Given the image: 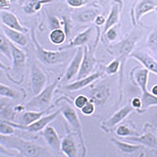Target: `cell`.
I'll list each match as a JSON object with an SVG mask.
<instances>
[{"instance_id":"1","label":"cell","mask_w":157,"mask_h":157,"mask_svg":"<svg viewBox=\"0 0 157 157\" xmlns=\"http://www.w3.org/2000/svg\"><path fill=\"white\" fill-rule=\"evenodd\" d=\"M0 142L7 148L17 149L22 157H51L45 148L19 137L0 135Z\"/></svg>"},{"instance_id":"2","label":"cell","mask_w":157,"mask_h":157,"mask_svg":"<svg viewBox=\"0 0 157 157\" xmlns=\"http://www.w3.org/2000/svg\"><path fill=\"white\" fill-rule=\"evenodd\" d=\"M32 37L34 46H36V52L37 58L42 63L46 64V65H54V64H59L64 61H66L68 57L71 55V52L68 50H62V51H50L44 49L40 44L36 40V34L33 31Z\"/></svg>"},{"instance_id":"3","label":"cell","mask_w":157,"mask_h":157,"mask_svg":"<svg viewBox=\"0 0 157 157\" xmlns=\"http://www.w3.org/2000/svg\"><path fill=\"white\" fill-rule=\"evenodd\" d=\"M57 85H58V81L54 82L50 86L44 87V90L39 94L34 95L33 99L29 102H28L27 108H29V109L33 108V109H38V110H45L50 105L53 97V93L55 88L57 87Z\"/></svg>"},{"instance_id":"4","label":"cell","mask_w":157,"mask_h":157,"mask_svg":"<svg viewBox=\"0 0 157 157\" xmlns=\"http://www.w3.org/2000/svg\"><path fill=\"white\" fill-rule=\"evenodd\" d=\"M61 111L58 110L51 113V114H48L41 117L40 119H38L37 121H36L33 124L29 125V126H23L21 124H16V123H13V122H10L8 121L10 124H11L14 128H17V129H21V130H25V131H28V132H38L40 131H43L45 128L50 124V123L55 120L57 116L60 114Z\"/></svg>"},{"instance_id":"5","label":"cell","mask_w":157,"mask_h":157,"mask_svg":"<svg viewBox=\"0 0 157 157\" xmlns=\"http://www.w3.org/2000/svg\"><path fill=\"white\" fill-rule=\"evenodd\" d=\"M46 76L38 66L33 64L31 68V85L32 91L33 95L39 94L45 87L46 85Z\"/></svg>"},{"instance_id":"6","label":"cell","mask_w":157,"mask_h":157,"mask_svg":"<svg viewBox=\"0 0 157 157\" xmlns=\"http://www.w3.org/2000/svg\"><path fill=\"white\" fill-rule=\"evenodd\" d=\"M96 62L97 60L94 57V55H93V52L90 51L88 46L83 45V57H82L80 72H78L77 76L78 80H81V78H83L91 75V72L93 70V68H94Z\"/></svg>"},{"instance_id":"7","label":"cell","mask_w":157,"mask_h":157,"mask_svg":"<svg viewBox=\"0 0 157 157\" xmlns=\"http://www.w3.org/2000/svg\"><path fill=\"white\" fill-rule=\"evenodd\" d=\"M140 36V33H132L131 36H128L124 41L121 42L119 45H118L116 51L118 54V59L120 60L122 65H124V62L126 60V58L128 57V55H130L132 50L134 49V46L136 42V40L139 39V37Z\"/></svg>"},{"instance_id":"8","label":"cell","mask_w":157,"mask_h":157,"mask_svg":"<svg viewBox=\"0 0 157 157\" xmlns=\"http://www.w3.org/2000/svg\"><path fill=\"white\" fill-rule=\"evenodd\" d=\"M82 57H83V47H78V51L74 55L65 72V75L63 77V82H70L76 76H78L81 69Z\"/></svg>"},{"instance_id":"9","label":"cell","mask_w":157,"mask_h":157,"mask_svg":"<svg viewBox=\"0 0 157 157\" xmlns=\"http://www.w3.org/2000/svg\"><path fill=\"white\" fill-rule=\"evenodd\" d=\"M0 19H1L4 26L9 29H15V31L21 32L24 33L29 31L27 28H25L23 25L20 23L19 19L16 17V15L9 11L3 10V11L0 12Z\"/></svg>"},{"instance_id":"10","label":"cell","mask_w":157,"mask_h":157,"mask_svg":"<svg viewBox=\"0 0 157 157\" xmlns=\"http://www.w3.org/2000/svg\"><path fill=\"white\" fill-rule=\"evenodd\" d=\"M11 49H12V61H13V68L12 70L15 74L21 73L27 61V55L21 48L16 46V44L13 42L11 43Z\"/></svg>"},{"instance_id":"11","label":"cell","mask_w":157,"mask_h":157,"mask_svg":"<svg viewBox=\"0 0 157 157\" xmlns=\"http://www.w3.org/2000/svg\"><path fill=\"white\" fill-rule=\"evenodd\" d=\"M60 111L62 113L63 117L65 118L66 121L72 126L73 129L76 132H78L80 135H82V124H81L80 119H78V116L77 114L76 110L70 105H66V106H64Z\"/></svg>"},{"instance_id":"12","label":"cell","mask_w":157,"mask_h":157,"mask_svg":"<svg viewBox=\"0 0 157 157\" xmlns=\"http://www.w3.org/2000/svg\"><path fill=\"white\" fill-rule=\"evenodd\" d=\"M110 86L106 83H102L91 90V102L95 104H103L110 96Z\"/></svg>"},{"instance_id":"13","label":"cell","mask_w":157,"mask_h":157,"mask_svg":"<svg viewBox=\"0 0 157 157\" xmlns=\"http://www.w3.org/2000/svg\"><path fill=\"white\" fill-rule=\"evenodd\" d=\"M42 136L45 139L46 142L49 144V146L52 147L53 149L57 151L60 150L61 147V140L58 136V132L56 130L51 126H47L45 129L42 131Z\"/></svg>"},{"instance_id":"14","label":"cell","mask_w":157,"mask_h":157,"mask_svg":"<svg viewBox=\"0 0 157 157\" xmlns=\"http://www.w3.org/2000/svg\"><path fill=\"white\" fill-rule=\"evenodd\" d=\"M100 77H101L100 73H93V74H91V75L87 76L86 78H81V80H77L76 82L69 83V85H67L65 86V90H70V91H75V90H82V88L90 86V83H92L93 82L96 81L97 78H99Z\"/></svg>"},{"instance_id":"15","label":"cell","mask_w":157,"mask_h":157,"mask_svg":"<svg viewBox=\"0 0 157 157\" xmlns=\"http://www.w3.org/2000/svg\"><path fill=\"white\" fill-rule=\"evenodd\" d=\"M3 32L4 34L8 37V39L14 44H17L19 46H26L28 44V37L24 33L15 31V29H9L7 27L3 26Z\"/></svg>"},{"instance_id":"16","label":"cell","mask_w":157,"mask_h":157,"mask_svg":"<svg viewBox=\"0 0 157 157\" xmlns=\"http://www.w3.org/2000/svg\"><path fill=\"white\" fill-rule=\"evenodd\" d=\"M131 56L137 59L149 72H152L157 75V62L152 57H150L148 54L140 51H136L132 52Z\"/></svg>"},{"instance_id":"17","label":"cell","mask_w":157,"mask_h":157,"mask_svg":"<svg viewBox=\"0 0 157 157\" xmlns=\"http://www.w3.org/2000/svg\"><path fill=\"white\" fill-rule=\"evenodd\" d=\"M132 111V107L131 105L124 106L123 108H121L120 110L115 112L109 119L106 120L104 122V125L108 128H111V127H114V126L118 125L121 121L124 120L127 116H129Z\"/></svg>"},{"instance_id":"18","label":"cell","mask_w":157,"mask_h":157,"mask_svg":"<svg viewBox=\"0 0 157 157\" xmlns=\"http://www.w3.org/2000/svg\"><path fill=\"white\" fill-rule=\"evenodd\" d=\"M60 150L67 157H77V144L72 135L66 136L61 140Z\"/></svg>"},{"instance_id":"19","label":"cell","mask_w":157,"mask_h":157,"mask_svg":"<svg viewBox=\"0 0 157 157\" xmlns=\"http://www.w3.org/2000/svg\"><path fill=\"white\" fill-rule=\"evenodd\" d=\"M157 7V0H140L136 4L135 9L136 20H139L144 16V14L148 13L151 10H153Z\"/></svg>"},{"instance_id":"20","label":"cell","mask_w":157,"mask_h":157,"mask_svg":"<svg viewBox=\"0 0 157 157\" xmlns=\"http://www.w3.org/2000/svg\"><path fill=\"white\" fill-rule=\"evenodd\" d=\"M148 74L149 71L145 68L142 69H137L136 71H135L134 78L136 80V82L137 83V86L140 87V90L142 92H144L147 90V82H148Z\"/></svg>"},{"instance_id":"21","label":"cell","mask_w":157,"mask_h":157,"mask_svg":"<svg viewBox=\"0 0 157 157\" xmlns=\"http://www.w3.org/2000/svg\"><path fill=\"white\" fill-rule=\"evenodd\" d=\"M92 34V29L88 28L86 29L85 32H82L81 33H78V36L73 39V41L70 43V45L66 46L67 48L69 47H76V46H83L90 40Z\"/></svg>"},{"instance_id":"22","label":"cell","mask_w":157,"mask_h":157,"mask_svg":"<svg viewBox=\"0 0 157 157\" xmlns=\"http://www.w3.org/2000/svg\"><path fill=\"white\" fill-rule=\"evenodd\" d=\"M46 110L41 111H27L25 112L21 117V125L23 126H29L40 119L41 117L44 116Z\"/></svg>"},{"instance_id":"23","label":"cell","mask_w":157,"mask_h":157,"mask_svg":"<svg viewBox=\"0 0 157 157\" xmlns=\"http://www.w3.org/2000/svg\"><path fill=\"white\" fill-rule=\"evenodd\" d=\"M119 15H120V7L118 4H114L111 8V11L109 13V16L106 19V22L104 25V32L106 33L108 29L113 28L114 25H116L119 21Z\"/></svg>"},{"instance_id":"24","label":"cell","mask_w":157,"mask_h":157,"mask_svg":"<svg viewBox=\"0 0 157 157\" xmlns=\"http://www.w3.org/2000/svg\"><path fill=\"white\" fill-rule=\"evenodd\" d=\"M98 15H99V11L97 9H86L82 10V11H80L77 14V20L81 23H88L94 21Z\"/></svg>"},{"instance_id":"25","label":"cell","mask_w":157,"mask_h":157,"mask_svg":"<svg viewBox=\"0 0 157 157\" xmlns=\"http://www.w3.org/2000/svg\"><path fill=\"white\" fill-rule=\"evenodd\" d=\"M52 0H31L24 7V12L28 15L36 14L41 9L43 4L51 3Z\"/></svg>"},{"instance_id":"26","label":"cell","mask_w":157,"mask_h":157,"mask_svg":"<svg viewBox=\"0 0 157 157\" xmlns=\"http://www.w3.org/2000/svg\"><path fill=\"white\" fill-rule=\"evenodd\" d=\"M129 140L140 142V144H142L150 146V147H156V145H157L156 137L152 135L151 132H146V134H144V136H131V137H129Z\"/></svg>"},{"instance_id":"27","label":"cell","mask_w":157,"mask_h":157,"mask_svg":"<svg viewBox=\"0 0 157 157\" xmlns=\"http://www.w3.org/2000/svg\"><path fill=\"white\" fill-rule=\"evenodd\" d=\"M11 41L5 34L0 33V52L8 59L12 60V49H11Z\"/></svg>"},{"instance_id":"28","label":"cell","mask_w":157,"mask_h":157,"mask_svg":"<svg viewBox=\"0 0 157 157\" xmlns=\"http://www.w3.org/2000/svg\"><path fill=\"white\" fill-rule=\"evenodd\" d=\"M66 36L67 34L65 31H63L62 29H53L51 33H49V39L50 41L55 44V45H60V44L64 43V41L66 40Z\"/></svg>"},{"instance_id":"29","label":"cell","mask_w":157,"mask_h":157,"mask_svg":"<svg viewBox=\"0 0 157 157\" xmlns=\"http://www.w3.org/2000/svg\"><path fill=\"white\" fill-rule=\"evenodd\" d=\"M141 102H142V106H141L142 109H147L150 106L157 105V96L153 95L148 90H146L144 92H142Z\"/></svg>"},{"instance_id":"30","label":"cell","mask_w":157,"mask_h":157,"mask_svg":"<svg viewBox=\"0 0 157 157\" xmlns=\"http://www.w3.org/2000/svg\"><path fill=\"white\" fill-rule=\"evenodd\" d=\"M113 141H114V144L119 147V149L123 152H125V153H132V152H135L137 149L141 148L140 145H134V144H128V142L120 141V140H115V139H113Z\"/></svg>"},{"instance_id":"31","label":"cell","mask_w":157,"mask_h":157,"mask_svg":"<svg viewBox=\"0 0 157 157\" xmlns=\"http://www.w3.org/2000/svg\"><path fill=\"white\" fill-rule=\"evenodd\" d=\"M0 96L7 98H17L19 97V92L9 86L3 85L0 82Z\"/></svg>"},{"instance_id":"32","label":"cell","mask_w":157,"mask_h":157,"mask_svg":"<svg viewBox=\"0 0 157 157\" xmlns=\"http://www.w3.org/2000/svg\"><path fill=\"white\" fill-rule=\"evenodd\" d=\"M15 128L8 121H0V135L12 136L15 134Z\"/></svg>"},{"instance_id":"33","label":"cell","mask_w":157,"mask_h":157,"mask_svg":"<svg viewBox=\"0 0 157 157\" xmlns=\"http://www.w3.org/2000/svg\"><path fill=\"white\" fill-rule=\"evenodd\" d=\"M120 65H121V62L119 59H115L114 61H112L109 65L106 67V73L108 75H114L118 72L120 68Z\"/></svg>"},{"instance_id":"34","label":"cell","mask_w":157,"mask_h":157,"mask_svg":"<svg viewBox=\"0 0 157 157\" xmlns=\"http://www.w3.org/2000/svg\"><path fill=\"white\" fill-rule=\"evenodd\" d=\"M147 46H148L152 51H157V31L152 33L147 40Z\"/></svg>"},{"instance_id":"35","label":"cell","mask_w":157,"mask_h":157,"mask_svg":"<svg viewBox=\"0 0 157 157\" xmlns=\"http://www.w3.org/2000/svg\"><path fill=\"white\" fill-rule=\"evenodd\" d=\"M116 134L120 136H129L131 135H136L125 125H121V126L118 127L117 130H116Z\"/></svg>"},{"instance_id":"36","label":"cell","mask_w":157,"mask_h":157,"mask_svg":"<svg viewBox=\"0 0 157 157\" xmlns=\"http://www.w3.org/2000/svg\"><path fill=\"white\" fill-rule=\"evenodd\" d=\"M88 102H90V100H88V98L86 95H78L75 99V105L78 109H82V108L86 104H87Z\"/></svg>"},{"instance_id":"37","label":"cell","mask_w":157,"mask_h":157,"mask_svg":"<svg viewBox=\"0 0 157 157\" xmlns=\"http://www.w3.org/2000/svg\"><path fill=\"white\" fill-rule=\"evenodd\" d=\"M81 110H82V114H85V115H91L95 111V104L93 102L90 101V102L87 103V104H86L85 106H83Z\"/></svg>"},{"instance_id":"38","label":"cell","mask_w":157,"mask_h":157,"mask_svg":"<svg viewBox=\"0 0 157 157\" xmlns=\"http://www.w3.org/2000/svg\"><path fill=\"white\" fill-rule=\"evenodd\" d=\"M88 2V0H66V3L72 8H81Z\"/></svg>"},{"instance_id":"39","label":"cell","mask_w":157,"mask_h":157,"mask_svg":"<svg viewBox=\"0 0 157 157\" xmlns=\"http://www.w3.org/2000/svg\"><path fill=\"white\" fill-rule=\"evenodd\" d=\"M49 26H50V29H60L61 27V22L57 17H50L49 18Z\"/></svg>"},{"instance_id":"40","label":"cell","mask_w":157,"mask_h":157,"mask_svg":"<svg viewBox=\"0 0 157 157\" xmlns=\"http://www.w3.org/2000/svg\"><path fill=\"white\" fill-rule=\"evenodd\" d=\"M106 37L109 39V40L113 41L115 40V39L117 38V32L115 29L111 28L110 29H108V31L106 32Z\"/></svg>"},{"instance_id":"41","label":"cell","mask_w":157,"mask_h":157,"mask_svg":"<svg viewBox=\"0 0 157 157\" xmlns=\"http://www.w3.org/2000/svg\"><path fill=\"white\" fill-rule=\"evenodd\" d=\"M142 106V102L141 99L139 97H135L132 99V108H136V109H140Z\"/></svg>"},{"instance_id":"42","label":"cell","mask_w":157,"mask_h":157,"mask_svg":"<svg viewBox=\"0 0 157 157\" xmlns=\"http://www.w3.org/2000/svg\"><path fill=\"white\" fill-rule=\"evenodd\" d=\"M0 154L2 155H8V156H14V153L7 149V147H5L2 144H0Z\"/></svg>"},{"instance_id":"43","label":"cell","mask_w":157,"mask_h":157,"mask_svg":"<svg viewBox=\"0 0 157 157\" xmlns=\"http://www.w3.org/2000/svg\"><path fill=\"white\" fill-rule=\"evenodd\" d=\"M94 22H95L96 26H101V25H105L106 19L103 17V16H100V15H98V16L95 18Z\"/></svg>"},{"instance_id":"44","label":"cell","mask_w":157,"mask_h":157,"mask_svg":"<svg viewBox=\"0 0 157 157\" xmlns=\"http://www.w3.org/2000/svg\"><path fill=\"white\" fill-rule=\"evenodd\" d=\"M7 97H0V111H2L7 105Z\"/></svg>"},{"instance_id":"45","label":"cell","mask_w":157,"mask_h":157,"mask_svg":"<svg viewBox=\"0 0 157 157\" xmlns=\"http://www.w3.org/2000/svg\"><path fill=\"white\" fill-rule=\"evenodd\" d=\"M10 3H11V2H10L9 0H0V9L9 8Z\"/></svg>"},{"instance_id":"46","label":"cell","mask_w":157,"mask_h":157,"mask_svg":"<svg viewBox=\"0 0 157 157\" xmlns=\"http://www.w3.org/2000/svg\"><path fill=\"white\" fill-rule=\"evenodd\" d=\"M0 69H2V70H4V71H9L10 70V68L7 67L6 65H4L1 61H0Z\"/></svg>"},{"instance_id":"47","label":"cell","mask_w":157,"mask_h":157,"mask_svg":"<svg viewBox=\"0 0 157 157\" xmlns=\"http://www.w3.org/2000/svg\"><path fill=\"white\" fill-rule=\"evenodd\" d=\"M151 93H152L153 95L157 96V85L153 86V87L151 88Z\"/></svg>"},{"instance_id":"48","label":"cell","mask_w":157,"mask_h":157,"mask_svg":"<svg viewBox=\"0 0 157 157\" xmlns=\"http://www.w3.org/2000/svg\"><path fill=\"white\" fill-rule=\"evenodd\" d=\"M25 109V107L24 106H21V105H19V106H16V108H15V110L18 111V112H21Z\"/></svg>"},{"instance_id":"49","label":"cell","mask_w":157,"mask_h":157,"mask_svg":"<svg viewBox=\"0 0 157 157\" xmlns=\"http://www.w3.org/2000/svg\"><path fill=\"white\" fill-rule=\"evenodd\" d=\"M9 1L11 2V3H15V2H17L18 0H9Z\"/></svg>"},{"instance_id":"50","label":"cell","mask_w":157,"mask_h":157,"mask_svg":"<svg viewBox=\"0 0 157 157\" xmlns=\"http://www.w3.org/2000/svg\"><path fill=\"white\" fill-rule=\"evenodd\" d=\"M100 1H101V2L103 3V2H104V1H105V0H100Z\"/></svg>"}]
</instances>
